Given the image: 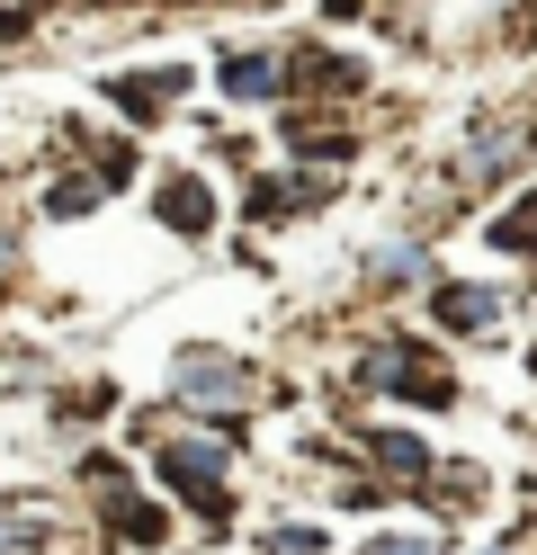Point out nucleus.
<instances>
[{"instance_id":"nucleus-13","label":"nucleus","mask_w":537,"mask_h":555,"mask_svg":"<svg viewBox=\"0 0 537 555\" xmlns=\"http://www.w3.org/2000/svg\"><path fill=\"white\" fill-rule=\"evenodd\" d=\"M368 555H439V546H430V538H376Z\"/></svg>"},{"instance_id":"nucleus-10","label":"nucleus","mask_w":537,"mask_h":555,"mask_svg":"<svg viewBox=\"0 0 537 555\" xmlns=\"http://www.w3.org/2000/svg\"><path fill=\"white\" fill-rule=\"evenodd\" d=\"M493 251H511V260H537V189L528 197H511L493 216Z\"/></svg>"},{"instance_id":"nucleus-2","label":"nucleus","mask_w":537,"mask_h":555,"mask_svg":"<svg viewBox=\"0 0 537 555\" xmlns=\"http://www.w3.org/2000/svg\"><path fill=\"white\" fill-rule=\"evenodd\" d=\"M358 386L368 395H394V403H421V412H448L457 403V376L412 350V340H376V350H358Z\"/></svg>"},{"instance_id":"nucleus-3","label":"nucleus","mask_w":537,"mask_h":555,"mask_svg":"<svg viewBox=\"0 0 537 555\" xmlns=\"http://www.w3.org/2000/svg\"><path fill=\"white\" fill-rule=\"evenodd\" d=\"M215 90L233 108H286L296 99V37L286 46H225L215 54Z\"/></svg>"},{"instance_id":"nucleus-12","label":"nucleus","mask_w":537,"mask_h":555,"mask_svg":"<svg viewBox=\"0 0 537 555\" xmlns=\"http://www.w3.org/2000/svg\"><path fill=\"white\" fill-rule=\"evenodd\" d=\"M99 197H107V189L90 180V170H72V180L46 189V216H63V224H72V216H99Z\"/></svg>"},{"instance_id":"nucleus-7","label":"nucleus","mask_w":537,"mask_h":555,"mask_svg":"<svg viewBox=\"0 0 537 555\" xmlns=\"http://www.w3.org/2000/svg\"><path fill=\"white\" fill-rule=\"evenodd\" d=\"M296 90L305 99H358V90H368V63L332 54V46H296Z\"/></svg>"},{"instance_id":"nucleus-8","label":"nucleus","mask_w":537,"mask_h":555,"mask_svg":"<svg viewBox=\"0 0 537 555\" xmlns=\"http://www.w3.org/2000/svg\"><path fill=\"white\" fill-rule=\"evenodd\" d=\"M430 314H439L448 332H493L501 323V296L493 287H465V278H439V287H430Z\"/></svg>"},{"instance_id":"nucleus-11","label":"nucleus","mask_w":537,"mask_h":555,"mask_svg":"<svg viewBox=\"0 0 537 555\" xmlns=\"http://www.w3.org/2000/svg\"><path fill=\"white\" fill-rule=\"evenodd\" d=\"M81 153L99 162V170H90L99 189H126V180H135V144H117V134H81Z\"/></svg>"},{"instance_id":"nucleus-1","label":"nucleus","mask_w":537,"mask_h":555,"mask_svg":"<svg viewBox=\"0 0 537 555\" xmlns=\"http://www.w3.org/2000/svg\"><path fill=\"white\" fill-rule=\"evenodd\" d=\"M143 466H153V483H162V493H179L197 519H215V529L233 519V493H225L233 448H225V439H153V448H143Z\"/></svg>"},{"instance_id":"nucleus-9","label":"nucleus","mask_w":537,"mask_h":555,"mask_svg":"<svg viewBox=\"0 0 537 555\" xmlns=\"http://www.w3.org/2000/svg\"><path fill=\"white\" fill-rule=\"evenodd\" d=\"M358 457H368L385 483H412V493H421V475H430V448L412 430H368V439H358Z\"/></svg>"},{"instance_id":"nucleus-5","label":"nucleus","mask_w":537,"mask_h":555,"mask_svg":"<svg viewBox=\"0 0 537 555\" xmlns=\"http://www.w3.org/2000/svg\"><path fill=\"white\" fill-rule=\"evenodd\" d=\"M170 395L197 403V412H242L260 386H251L242 359H225V350H189V359H179V376H170Z\"/></svg>"},{"instance_id":"nucleus-6","label":"nucleus","mask_w":537,"mask_h":555,"mask_svg":"<svg viewBox=\"0 0 537 555\" xmlns=\"http://www.w3.org/2000/svg\"><path fill=\"white\" fill-rule=\"evenodd\" d=\"M153 216H162L179 242H206V233H215V189L197 180V170H162V180H153Z\"/></svg>"},{"instance_id":"nucleus-4","label":"nucleus","mask_w":537,"mask_h":555,"mask_svg":"<svg viewBox=\"0 0 537 555\" xmlns=\"http://www.w3.org/2000/svg\"><path fill=\"white\" fill-rule=\"evenodd\" d=\"M179 90H189V63H143V73H107L99 99L117 108L126 126H162L179 108Z\"/></svg>"}]
</instances>
